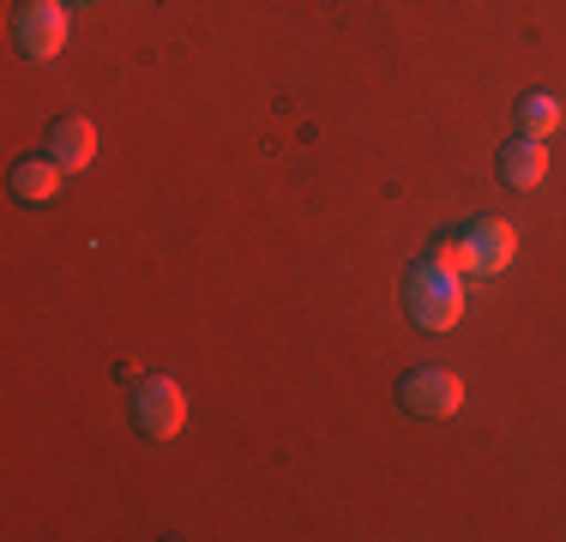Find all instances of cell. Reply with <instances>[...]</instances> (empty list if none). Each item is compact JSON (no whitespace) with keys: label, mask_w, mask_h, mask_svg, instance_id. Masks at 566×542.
Wrapping results in <instances>:
<instances>
[{"label":"cell","mask_w":566,"mask_h":542,"mask_svg":"<svg viewBox=\"0 0 566 542\" xmlns=\"http://www.w3.org/2000/svg\"><path fill=\"white\" fill-rule=\"evenodd\" d=\"M403 314L422 332H452L464 320V271L447 265L440 253H422L403 271Z\"/></svg>","instance_id":"1"},{"label":"cell","mask_w":566,"mask_h":542,"mask_svg":"<svg viewBox=\"0 0 566 542\" xmlns=\"http://www.w3.org/2000/svg\"><path fill=\"white\" fill-rule=\"evenodd\" d=\"M398 404L410 416H422V423H440V416L464 410V379L452 368H440V362H422V368H410L398 379Z\"/></svg>","instance_id":"2"},{"label":"cell","mask_w":566,"mask_h":542,"mask_svg":"<svg viewBox=\"0 0 566 542\" xmlns=\"http://www.w3.org/2000/svg\"><path fill=\"white\" fill-rule=\"evenodd\" d=\"M458 253H464V278H501L518 253V236L506 217H470L458 229Z\"/></svg>","instance_id":"3"},{"label":"cell","mask_w":566,"mask_h":542,"mask_svg":"<svg viewBox=\"0 0 566 542\" xmlns=\"http://www.w3.org/2000/svg\"><path fill=\"white\" fill-rule=\"evenodd\" d=\"M12 43L24 61H55L66 49V7L61 0H19L12 12Z\"/></svg>","instance_id":"4"},{"label":"cell","mask_w":566,"mask_h":542,"mask_svg":"<svg viewBox=\"0 0 566 542\" xmlns=\"http://www.w3.org/2000/svg\"><path fill=\"white\" fill-rule=\"evenodd\" d=\"M133 423H139L145 440H175L187 428V392L175 379H145L133 392Z\"/></svg>","instance_id":"5"},{"label":"cell","mask_w":566,"mask_h":542,"mask_svg":"<svg viewBox=\"0 0 566 542\" xmlns=\"http://www.w3.org/2000/svg\"><path fill=\"white\" fill-rule=\"evenodd\" d=\"M494 175L512 187V194H531V187L548 181V139H531V133H512L494 157Z\"/></svg>","instance_id":"6"},{"label":"cell","mask_w":566,"mask_h":542,"mask_svg":"<svg viewBox=\"0 0 566 542\" xmlns=\"http://www.w3.org/2000/svg\"><path fill=\"white\" fill-rule=\"evenodd\" d=\"M61 175L66 169L49 152H31V157L12 163L7 187H12V199H19V206H49V199H61Z\"/></svg>","instance_id":"7"},{"label":"cell","mask_w":566,"mask_h":542,"mask_svg":"<svg viewBox=\"0 0 566 542\" xmlns=\"http://www.w3.org/2000/svg\"><path fill=\"white\" fill-rule=\"evenodd\" d=\"M43 145H49V157H55L66 175H73V169H91V163H97V127H91L85 115H61L55 127H49Z\"/></svg>","instance_id":"8"},{"label":"cell","mask_w":566,"mask_h":542,"mask_svg":"<svg viewBox=\"0 0 566 542\" xmlns=\"http://www.w3.org/2000/svg\"><path fill=\"white\" fill-rule=\"evenodd\" d=\"M512 121H518V133H531V139H555L560 121H566V108H560L555 91H524L518 108H512Z\"/></svg>","instance_id":"9"},{"label":"cell","mask_w":566,"mask_h":542,"mask_svg":"<svg viewBox=\"0 0 566 542\" xmlns=\"http://www.w3.org/2000/svg\"><path fill=\"white\" fill-rule=\"evenodd\" d=\"M73 7H91V0H73Z\"/></svg>","instance_id":"10"}]
</instances>
